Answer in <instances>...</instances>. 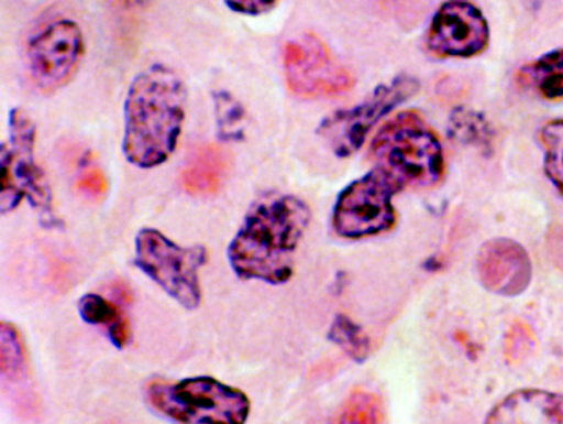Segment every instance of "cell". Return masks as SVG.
I'll list each match as a JSON object with an SVG mask.
<instances>
[{"label":"cell","instance_id":"obj_1","mask_svg":"<svg viewBox=\"0 0 563 424\" xmlns=\"http://www.w3.org/2000/svg\"><path fill=\"white\" fill-rule=\"evenodd\" d=\"M312 210L291 195L263 196L247 211L228 249L233 273L243 281L284 285L295 274L296 251Z\"/></svg>","mask_w":563,"mask_h":424},{"label":"cell","instance_id":"obj_2","mask_svg":"<svg viewBox=\"0 0 563 424\" xmlns=\"http://www.w3.org/2000/svg\"><path fill=\"white\" fill-rule=\"evenodd\" d=\"M187 107V88L176 70L154 65L135 77L125 99L122 151L139 168L161 166L176 151Z\"/></svg>","mask_w":563,"mask_h":424},{"label":"cell","instance_id":"obj_3","mask_svg":"<svg viewBox=\"0 0 563 424\" xmlns=\"http://www.w3.org/2000/svg\"><path fill=\"white\" fill-rule=\"evenodd\" d=\"M376 168L402 189L433 188L443 181L444 155L439 137L418 111H402L385 122L369 149Z\"/></svg>","mask_w":563,"mask_h":424},{"label":"cell","instance_id":"obj_4","mask_svg":"<svg viewBox=\"0 0 563 424\" xmlns=\"http://www.w3.org/2000/svg\"><path fill=\"white\" fill-rule=\"evenodd\" d=\"M144 398L155 414L174 424H246L252 409L243 390L211 376L152 381Z\"/></svg>","mask_w":563,"mask_h":424},{"label":"cell","instance_id":"obj_5","mask_svg":"<svg viewBox=\"0 0 563 424\" xmlns=\"http://www.w3.org/2000/svg\"><path fill=\"white\" fill-rule=\"evenodd\" d=\"M36 126L24 110L10 113V140L0 149V210L9 214L27 199L46 227H60L47 177L35 163Z\"/></svg>","mask_w":563,"mask_h":424},{"label":"cell","instance_id":"obj_6","mask_svg":"<svg viewBox=\"0 0 563 424\" xmlns=\"http://www.w3.org/2000/svg\"><path fill=\"white\" fill-rule=\"evenodd\" d=\"M135 265L187 311L202 303L199 270L209 260L206 247L184 248L157 229H141L135 238Z\"/></svg>","mask_w":563,"mask_h":424},{"label":"cell","instance_id":"obj_7","mask_svg":"<svg viewBox=\"0 0 563 424\" xmlns=\"http://www.w3.org/2000/svg\"><path fill=\"white\" fill-rule=\"evenodd\" d=\"M402 192L401 185L376 168L352 182L340 193L333 207V232L347 240L379 236L396 225L393 198Z\"/></svg>","mask_w":563,"mask_h":424},{"label":"cell","instance_id":"obj_8","mask_svg":"<svg viewBox=\"0 0 563 424\" xmlns=\"http://www.w3.org/2000/svg\"><path fill=\"white\" fill-rule=\"evenodd\" d=\"M420 84L410 76H399L380 85L358 106L339 110L321 122L318 135L328 143L336 157H350L363 146V141L380 119L417 95Z\"/></svg>","mask_w":563,"mask_h":424},{"label":"cell","instance_id":"obj_9","mask_svg":"<svg viewBox=\"0 0 563 424\" xmlns=\"http://www.w3.org/2000/svg\"><path fill=\"white\" fill-rule=\"evenodd\" d=\"M284 69L288 88L298 98H335L354 87L350 70L312 33L285 46Z\"/></svg>","mask_w":563,"mask_h":424},{"label":"cell","instance_id":"obj_10","mask_svg":"<svg viewBox=\"0 0 563 424\" xmlns=\"http://www.w3.org/2000/svg\"><path fill=\"white\" fill-rule=\"evenodd\" d=\"M84 55V35L74 21L52 22L27 47L29 73L33 85L44 95L65 87Z\"/></svg>","mask_w":563,"mask_h":424},{"label":"cell","instance_id":"obj_11","mask_svg":"<svg viewBox=\"0 0 563 424\" xmlns=\"http://www.w3.org/2000/svg\"><path fill=\"white\" fill-rule=\"evenodd\" d=\"M490 29L483 11L470 2H448L426 33V47L439 58L476 57L487 47Z\"/></svg>","mask_w":563,"mask_h":424},{"label":"cell","instance_id":"obj_12","mask_svg":"<svg viewBox=\"0 0 563 424\" xmlns=\"http://www.w3.org/2000/svg\"><path fill=\"white\" fill-rule=\"evenodd\" d=\"M476 273L481 284L495 295L514 297L528 290L532 263L528 252L510 238L485 241L476 257Z\"/></svg>","mask_w":563,"mask_h":424},{"label":"cell","instance_id":"obj_13","mask_svg":"<svg viewBox=\"0 0 563 424\" xmlns=\"http://www.w3.org/2000/svg\"><path fill=\"white\" fill-rule=\"evenodd\" d=\"M484 424H563V393L517 390L492 409Z\"/></svg>","mask_w":563,"mask_h":424},{"label":"cell","instance_id":"obj_14","mask_svg":"<svg viewBox=\"0 0 563 424\" xmlns=\"http://www.w3.org/2000/svg\"><path fill=\"white\" fill-rule=\"evenodd\" d=\"M231 160L224 149L202 144L192 149L180 171V185L195 198H210L220 193L228 181Z\"/></svg>","mask_w":563,"mask_h":424},{"label":"cell","instance_id":"obj_15","mask_svg":"<svg viewBox=\"0 0 563 424\" xmlns=\"http://www.w3.org/2000/svg\"><path fill=\"white\" fill-rule=\"evenodd\" d=\"M79 314L88 325L102 327L110 344L124 349L131 344L132 330L129 316L117 301L107 300L98 293H87L79 300Z\"/></svg>","mask_w":563,"mask_h":424},{"label":"cell","instance_id":"obj_16","mask_svg":"<svg viewBox=\"0 0 563 424\" xmlns=\"http://www.w3.org/2000/svg\"><path fill=\"white\" fill-rule=\"evenodd\" d=\"M517 81L542 99H563V50L526 63L517 73Z\"/></svg>","mask_w":563,"mask_h":424},{"label":"cell","instance_id":"obj_17","mask_svg":"<svg viewBox=\"0 0 563 424\" xmlns=\"http://www.w3.org/2000/svg\"><path fill=\"white\" fill-rule=\"evenodd\" d=\"M328 338L355 363H365L372 355V340L368 334L347 315H335L329 327Z\"/></svg>","mask_w":563,"mask_h":424},{"label":"cell","instance_id":"obj_18","mask_svg":"<svg viewBox=\"0 0 563 424\" xmlns=\"http://www.w3.org/2000/svg\"><path fill=\"white\" fill-rule=\"evenodd\" d=\"M539 140L544 152V174L563 196V118L547 122Z\"/></svg>","mask_w":563,"mask_h":424},{"label":"cell","instance_id":"obj_19","mask_svg":"<svg viewBox=\"0 0 563 424\" xmlns=\"http://www.w3.org/2000/svg\"><path fill=\"white\" fill-rule=\"evenodd\" d=\"M384 404L379 396L365 390H357L346 398L335 424H383Z\"/></svg>","mask_w":563,"mask_h":424},{"label":"cell","instance_id":"obj_20","mask_svg":"<svg viewBox=\"0 0 563 424\" xmlns=\"http://www.w3.org/2000/svg\"><path fill=\"white\" fill-rule=\"evenodd\" d=\"M27 368L24 344L16 327L3 322L0 325V373L11 382L24 378Z\"/></svg>","mask_w":563,"mask_h":424},{"label":"cell","instance_id":"obj_21","mask_svg":"<svg viewBox=\"0 0 563 424\" xmlns=\"http://www.w3.org/2000/svg\"><path fill=\"white\" fill-rule=\"evenodd\" d=\"M214 117H217L218 135L224 141H239L244 137V109L231 93L217 91L213 95Z\"/></svg>","mask_w":563,"mask_h":424},{"label":"cell","instance_id":"obj_22","mask_svg":"<svg viewBox=\"0 0 563 424\" xmlns=\"http://www.w3.org/2000/svg\"><path fill=\"white\" fill-rule=\"evenodd\" d=\"M76 187L81 195L91 199H101L107 192V178L95 162L90 152L84 155L77 173Z\"/></svg>","mask_w":563,"mask_h":424},{"label":"cell","instance_id":"obj_23","mask_svg":"<svg viewBox=\"0 0 563 424\" xmlns=\"http://www.w3.org/2000/svg\"><path fill=\"white\" fill-rule=\"evenodd\" d=\"M455 139L463 143L483 144L487 141V122L470 110H459L453 115ZM490 139V137H488Z\"/></svg>","mask_w":563,"mask_h":424},{"label":"cell","instance_id":"obj_24","mask_svg":"<svg viewBox=\"0 0 563 424\" xmlns=\"http://www.w3.org/2000/svg\"><path fill=\"white\" fill-rule=\"evenodd\" d=\"M229 9L235 13L247 14V17H258V14L269 13L276 9V2H263V0H252V2H225Z\"/></svg>","mask_w":563,"mask_h":424}]
</instances>
